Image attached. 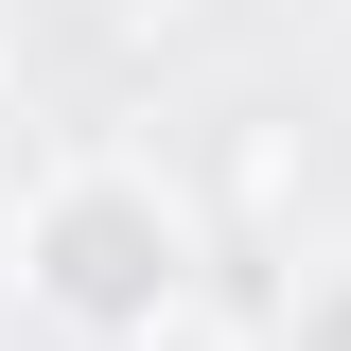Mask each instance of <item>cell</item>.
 Masks as SVG:
<instances>
[{
	"mask_svg": "<svg viewBox=\"0 0 351 351\" xmlns=\"http://www.w3.org/2000/svg\"><path fill=\"white\" fill-rule=\"evenodd\" d=\"M193 211H176L158 158H53L18 193V299L53 316L71 351H158L193 316Z\"/></svg>",
	"mask_w": 351,
	"mask_h": 351,
	"instance_id": "1",
	"label": "cell"
},
{
	"mask_svg": "<svg viewBox=\"0 0 351 351\" xmlns=\"http://www.w3.org/2000/svg\"><path fill=\"white\" fill-rule=\"evenodd\" d=\"M281 351H351V263H334V281H299V334H281Z\"/></svg>",
	"mask_w": 351,
	"mask_h": 351,
	"instance_id": "2",
	"label": "cell"
}]
</instances>
